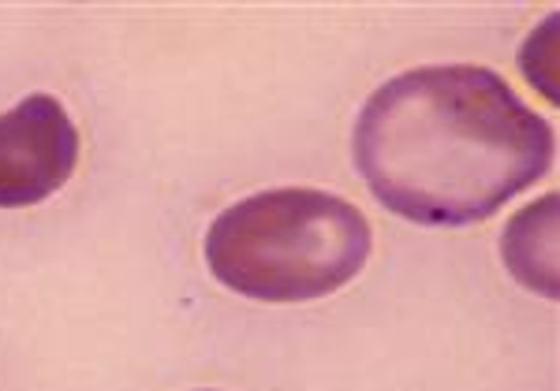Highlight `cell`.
<instances>
[{"instance_id": "cell-1", "label": "cell", "mask_w": 560, "mask_h": 391, "mask_svg": "<svg viewBox=\"0 0 560 391\" xmlns=\"http://www.w3.org/2000/svg\"><path fill=\"white\" fill-rule=\"evenodd\" d=\"M355 168L388 213L427 227L493 216L553 165V127L497 71L441 63L388 79L355 123Z\"/></svg>"}, {"instance_id": "cell-2", "label": "cell", "mask_w": 560, "mask_h": 391, "mask_svg": "<svg viewBox=\"0 0 560 391\" xmlns=\"http://www.w3.org/2000/svg\"><path fill=\"white\" fill-rule=\"evenodd\" d=\"M370 224L325 190H266L224 209L206 235V265L258 303H311L363 272Z\"/></svg>"}, {"instance_id": "cell-3", "label": "cell", "mask_w": 560, "mask_h": 391, "mask_svg": "<svg viewBox=\"0 0 560 391\" xmlns=\"http://www.w3.org/2000/svg\"><path fill=\"white\" fill-rule=\"evenodd\" d=\"M79 165V131L49 94L23 97L0 116V209L52 198Z\"/></svg>"}, {"instance_id": "cell-4", "label": "cell", "mask_w": 560, "mask_h": 391, "mask_svg": "<svg viewBox=\"0 0 560 391\" xmlns=\"http://www.w3.org/2000/svg\"><path fill=\"white\" fill-rule=\"evenodd\" d=\"M504 265L523 287L557 298V194L527 205L504 227Z\"/></svg>"}]
</instances>
